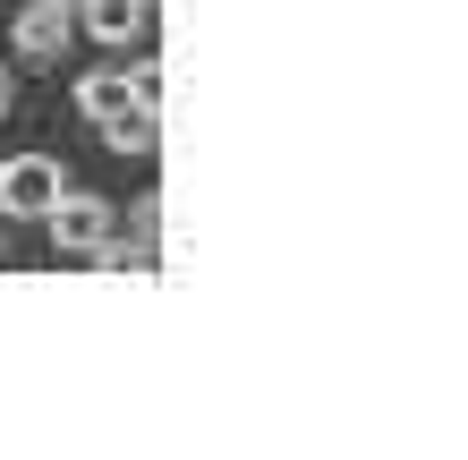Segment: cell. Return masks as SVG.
<instances>
[{
	"mask_svg": "<svg viewBox=\"0 0 468 460\" xmlns=\"http://www.w3.org/2000/svg\"><path fill=\"white\" fill-rule=\"evenodd\" d=\"M69 35H77L69 0H26V9H17V51H26V60H60Z\"/></svg>",
	"mask_w": 468,
	"mask_h": 460,
	"instance_id": "3957f363",
	"label": "cell"
},
{
	"mask_svg": "<svg viewBox=\"0 0 468 460\" xmlns=\"http://www.w3.org/2000/svg\"><path fill=\"white\" fill-rule=\"evenodd\" d=\"M0 112H9V69H0Z\"/></svg>",
	"mask_w": 468,
	"mask_h": 460,
	"instance_id": "9c48e42d",
	"label": "cell"
},
{
	"mask_svg": "<svg viewBox=\"0 0 468 460\" xmlns=\"http://www.w3.org/2000/svg\"><path fill=\"white\" fill-rule=\"evenodd\" d=\"M0 256H9V230H0Z\"/></svg>",
	"mask_w": 468,
	"mask_h": 460,
	"instance_id": "30bf717a",
	"label": "cell"
},
{
	"mask_svg": "<svg viewBox=\"0 0 468 460\" xmlns=\"http://www.w3.org/2000/svg\"><path fill=\"white\" fill-rule=\"evenodd\" d=\"M128 222L145 230V239H162V197H136V213H128Z\"/></svg>",
	"mask_w": 468,
	"mask_h": 460,
	"instance_id": "ba28073f",
	"label": "cell"
},
{
	"mask_svg": "<svg viewBox=\"0 0 468 460\" xmlns=\"http://www.w3.org/2000/svg\"><path fill=\"white\" fill-rule=\"evenodd\" d=\"M77 112H86V120H120L128 112V77L120 69H86V77H77Z\"/></svg>",
	"mask_w": 468,
	"mask_h": 460,
	"instance_id": "8992f818",
	"label": "cell"
},
{
	"mask_svg": "<svg viewBox=\"0 0 468 460\" xmlns=\"http://www.w3.org/2000/svg\"><path fill=\"white\" fill-rule=\"evenodd\" d=\"M102 145H112V154H128V162H145V154L162 145V120L145 112V102H128L120 120H102Z\"/></svg>",
	"mask_w": 468,
	"mask_h": 460,
	"instance_id": "5b68a950",
	"label": "cell"
},
{
	"mask_svg": "<svg viewBox=\"0 0 468 460\" xmlns=\"http://www.w3.org/2000/svg\"><path fill=\"white\" fill-rule=\"evenodd\" d=\"M60 197V162L51 154H17V162H0V213H35L43 222V205Z\"/></svg>",
	"mask_w": 468,
	"mask_h": 460,
	"instance_id": "7a4b0ae2",
	"label": "cell"
},
{
	"mask_svg": "<svg viewBox=\"0 0 468 460\" xmlns=\"http://www.w3.org/2000/svg\"><path fill=\"white\" fill-rule=\"evenodd\" d=\"M43 222H51V248L94 256L102 239H112V205H102V197H69V187H60V197L43 205Z\"/></svg>",
	"mask_w": 468,
	"mask_h": 460,
	"instance_id": "6da1fadb",
	"label": "cell"
},
{
	"mask_svg": "<svg viewBox=\"0 0 468 460\" xmlns=\"http://www.w3.org/2000/svg\"><path fill=\"white\" fill-rule=\"evenodd\" d=\"M154 17V0H77V26H86L94 43H136Z\"/></svg>",
	"mask_w": 468,
	"mask_h": 460,
	"instance_id": "277c9868",
	"label": "cell"
},
{
	"mask_svg": "<svg viewBox=\"0 0 468 460\" xmlns=\"http://www.w3.org/2000/svg\"><path fill=\"white\" fill-rule=\"evenodd\" d=\"M128 102H145V112H162V60H128Z\"/></svg>",
	"mask_w": 468,
	"mask_h": 460,
	"instance_id": "52a82bcc",
	"label": "cell"
}]
</instances>
